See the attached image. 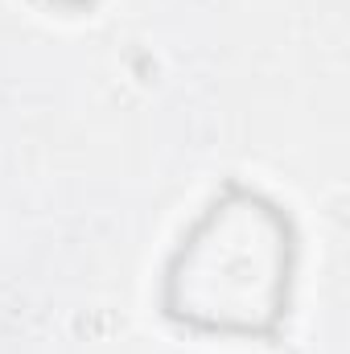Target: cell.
<instances>
[{
    "mask_svg": "<svg viewBox=\"0 0 350 354\" xmlns=\"http://www.w3.org/2000/svg\"><path fill=\"white\" fill-rule=\"evenodd\" d=\"M174 313L210 330H260L288 288V227L272 206L235 198L214 206L169 276Z\"/></svg>",
    "mask_w": 350,
    "mask_h": 354,
    "instance_id": "1",
    "label": "cell"
}]
</instances>
